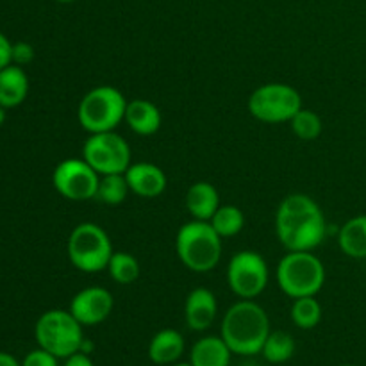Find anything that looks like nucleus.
<instances>
[{
	"label": "nucleus",
	"mask_w": 366,
	"mask_h": 366,
	"mask_svg": "<svg viewBox=\"0 0 366 366\" xmlns=\"http://www.w3.org/2000/svg\"><path fill=\"white\" fill-rule=\"evenodd\" d=\"M275 232L288 252L315 250L325 238L327 222L324 211L310 195L285 197L275 214Z\"/></svg>",
	"instance_id": "1"
},
{
	"label": "nucleus",
	"mask_w": 366,
	"mask_h": 366,
	"mask_svg": "<svg viewBox=\"0 0 366 366\" xmlns=\"http://www.w3.org/2000/svg\"><path fill=\"white\" fill-rule=\"evenodd\" d=\"M270 332L267 311L257 302L247 299L232 304L220 325V336L231 352L245 357L261 354Z\"/></svg>",
	"instance_id": "2"
},
{
	"label": "nucleus",
	"mask_w": 366,
	"mask_h": 366,
	"mask_svg": "<svg viewBox=\"0 0 366 366\" xmlns=\"http://www.w3.org/2000/svg\"><path fill=\"white\" fill-rule=\"evenodd\" d=\"M175 250L186 268L197 274H206L220 263L222 236L209 222L192 220L179 229Z\"/></svg>",
	"instance_id": "3"
},
{
	"label": "nucleus",
	"mask_w": 366,
	"mask_h": 366,
	"mask_svg": "<svg viewBox=\"0 0 366 366\" xmlns=\"http://www.w3.org/2000/svg\"><path fill=\"white\" fill-rule=\"evenodd\" d=\"M277 285L293 300L315 297L325 282V267L313 250L288 252L277 264Z\"/></svg>",
	"instance_id": "4"
},
{
	"label": "nucleus",
	"mask_w": 366,
	"mask_h": 366,
	"mask_svg": "<svg viewBox=\"0 0 366 366\" xmlns=\"http://www.w3.org/2000/svg\"><path fill=\"white\" fill-rule=\"evenodd\" d=\"M127 104L120 89L113 86H97L79 102L77 120L89 134L114 131L125 120Z\"/></svg>",
	"instance_id": "5"
},
{
	"label": "nucleus",
	"mask_w": 366,
	"mask_h": 366,
	"mask_svg": "<svg viewBox=\"0 0 366 366\" xmlns=\"http://www.w3.org/2000/svg\"><path fill=\"white\" fill-rule=\"evenodd\" d=\"M34 338L38 347L49 350L59 360H66L81 350L84 332L70 310H50L45 311L36 322Z\"/></svg>",
	"instance_id": "6"
},
{
	"label": "nucleus",
	"mask_w": 366,
	"mask_h": 366,
	"mask_svg": "<svg viewBox=\"0 0 366 366\" xmlns=\"http://www.w3.org/2000/svg\"><path fill=\"white\" fill-rule=\"evenodd\" d=\"M113 243L100 225L93 222L79 224L68 238V257L77 270L84 274H99L107 270Z\"/></svg>",
	"instance_id": "7"
},
{
	"label": "nucleus",
	"mask_w": 366,
	"mask_h": 366,
	"mask_svg": "<svg viewBox=\"0 0 366 366\" xmlns=\"http://www.w3.org/2000/svg\"><path fill=\"white\" fill-rule=\"evenodd\" d=\"M302 109V97L293 86L285 82H268L259 86L249 99V111L264 124L290 122Z\"/></svg>",
	"instance_id": "8"
},
{
	"label": "nucleus",
	"mask_w": 366,
	"mask_h": 366,
	"mask_svg": "<svg viewBox=\"0 0 366 366\" xmlns=\"http://www.w3.org/2000/svg\"><path fill=\"white\" fill-rule=\"evenodd\" d=\"M82 159L102 177V175L125 174L131 167V147L118 132H97L82 147Z\"/></svg>",
	"instance_id": "9"
},
{
	"label": "nucleus",
	"mask_w": 366,
	"mask_h": 366,
	"mask_svg": "<svg viewBox=\"0 0 366 366\" xmlns=\"http://www.w3.org/2000/svg\"><path fill=\"white\" fill-rule=\"evenodd\" d=\"M227 282L239 299L254 300L268 285V264L259 252L242 250L231 257L227 267Z\"/></svg>",
	"instance_id": "10"
},
{
	"label": "nucleus",
	"mask_w": 366,
	"mask_h": 366,
	"mask_svg": "<svg viewBox=\"0 0 366 366\" xmlns=\"http://www.w3.org/2000/svg\"><path fill=\"white\" fill-rule=\"evenodd\" d=\"M100 175L84 159H64L52 174V184L61 197L84 202L97 197Z\"/></svg>",
	"instance_id": "11"
},
{
	"label": "nucleus",
	"mask_w": 366,
	"mask_h": 366,
	"mask_svg": "<svg viewBox=\"0 0 366 366\" xmlns=\"http://www.w3.org/2000/svg\"><path fill=\"white\" fill-rule=\"evenodd\" d=\"M114 299L109 290L100 286H89L81 290L70 302V313L79 320L82 327L99 325L113 313Z\"/></svg>",
	"instance_id": "12"
},
{
	"label": "nucleus",
	"mask_w": 366,
	"mask_h": 366,
	"mask_svg": "<svg viewBox=\"0 0 366 366\" xmlns=\"http://www.w3.org/2000/svg\"><path fill=\"white\" fill-rule=\"evenodd\" d=\"M218 313L217 297L207 288H195L189 292L184 302L186 324L192 331H207Z\"/></svg>",
	"instance_id": "13"
},
{
	"label": "nucleus",
	"mask_w": 366,
	"mask_h": 366,
	"mask_svg": "<svg viewBox=\"0 0 366 366\" xmlns=\"http://www.w3.org/2000/svg\"><path fill=\"white\" fill-rule=\"evenodd\" d=\"M129 189L143 199H156L167 189V175L154 163H134L125 172Z\"/></svg>",
	"instance_id": "14"
},
{
	"label": "nucleus",
	"mask_w": 366,
	"mask_h": 366,
	"mask_svg": "<svg viewBox=\"0 0 366 366\" xmlns=\"http://www.w3.org/2000/svg\"><path fill=\"white\" fill-rule=\"evenodd\" d=\"M124 122H127L129 129L138 136H152L159 131L163 117H161L159 107L154 102L134 99L127 104Z\"/></svg>",
	"instance_id": "15"
},
{
	"label": "nucleus",
	"mask_w": 366,
	"mask_h": 366,
	"mask_svg": "<svg viewBox=\"0 0 366 366\" xmlns=\"http://www.w3.org/2000/svg\"><path fill=\"white\" fill-rule=\"evenodd\" d=\"M218 207H220V197L211 182L199 181L189 186L186 193V209L189 211L193 220L209 222Z\"/></svg>",
	"instance_id": "16"
},
{
	"label": "nucleus",
	"mask_w": 366,
	"mask_h": 366,
	"mask_svg": "<svg viewBox=\"0 0 366 366\" xmlns=\"http://www.w3.org/2000/svg\"><path fill=\"white\" fill-rule=\"evenodd\" d=\"M186 349L184 336L175 329L156 332L149 343V360L156 365H174L182 357Z\"/></svg>",
	"instance_id": "17"
},
{
	"label": "nucleus",
	"mask_w": 366,
	"mask_h": 366,
	"mask_svg": "<svg viewBox=\"0 0 366 366\" xmlns=\"http://www.w3.org/2000/svg\"><path fill=\"white\" fill-rule=\"evenodd\" d=\"M29 95V77L25 70L18 64L0 70V106L6 109L16 107L27 99Z\"/></svg>",
	"instance_id": "18"
},
{
	"label": "nucleus",
	"mask_w": 366,
	"mask_h": 366,
	"mask_svg": "<svg viewBox=\"0 0 366 366\" xmlns=\"http://www.w3.org/2000/svg\"><path fill=\"white\" fill-rule=\"evenodd\" d=\"M231 356V349L222 336H204L192 347L189 363L193 366H229Z\"/></svg>",
	"instance_id": "19"
},
{
	"label": "nucleus",
	"mask_w": 366,
	"mask_h": 366,
	"mask_svg": "<svg viewBox=\"0 0 366 366\" xmlns=\"http://www.w3.org/2000/svg\"><path fill=\"white\" fill-rule=\"evenodd\" d=\"M338 245L343 254L354 259H366V214L350 218L338 234Z\"/></svg>",
	"instance_id": "20"
},
{
	"label": "nucleus",
	"mask_w": 366,
	"mask_h": 366,
	"mask_svg": "<svg viewBox=\"0 0 366 366\" xmlns=\"http://www.w3.org/2000/svg\"><path fill=\"white\" fill-rule=\"evenodd\" d=\"M295 340H293V336L290 332L274 331L268 335L261 354H263V357L268 363L281 365L292 360L293 354H295Z\"/></svg>",
	"instance_id": "21"
},
{
	"label": "nucleus",
	"mask_w": 366,
	"mask_h": 366,
	"mask_svg": "<svg viewBox=\"0 0 366 366\" xmlns=\"http://www.w3.org/2000/svg\"><path fill=\"white\" fill-rule=\"evenodd\" d=\"M107 272H109L111 279L118 285H132L142 275V267L132 254L118 250L111 256L109 263H107Z\"/></svg>",
	"instance_id": "22"
},
{
	"label": "nucleus",
	"mask_w": 366,
	"mask_h": 366,
	"mask_svg": "<svg viewBox=\"0 0 366 366\" xmlns=\"http://www.w3.org/2000/svg\"><path fill=\"white\" fill-rule=\"evenodd\" d=\"M209 224L222 236V239L232 238L238 232H242L243 225H245V217L238 206H220L209 220Z\"/></svg>",
	"instance_id": "23"
},
{
	"label": "nucleus",
	"mask_w": 366,
	"mask_h": 366,
	"mask_svg": "<svg viewBox=\"0 0 366 366\" xmlns=\"http://www.w3.org/2000/svg\"><path fill=\"white\" fill-rule=\"evenodd\" d=\"M129 184L125 174H113V175H102L99 182V192H97L95 199L100 202L107 204V206H118L124 202L129 195Z\"/></svg>",
	"instance_id": "24"
},
{
	"label": "nucleus",
	"mask_w": 366,
	"mask_h": 366,
	"mask_svg": "<svg viewBox=\"0 0 366 366\" xmlns=\"http://www.w3.org/2000/svg\"><path fill=\"white\" fill-rule=\"evenodd\" d=\"M292 320L299 329H315L322 320V306L315 297H300L293 300Z\"/></svg>",
	"instance_id": "25"
},
{
	"label": "nucleus",
	"mask_w": 366,
	"mask_h": 366,
	"mask_svg": "<svg viewBox=\"0 0 366 366\" xmlns=\"http://www.w3.org/2000/svg\"><path fill=\"white\" fill-rule=\"evenodd\" d=\"M292 124V131L297 138L304 139V142H313L322 134V120L315 111L311 109H300L295 117L290 120Z\"/></svg>",
	"instance_id": "26"
},
{
	"label": "nucleus",
	"mask_w": 366,
	"mask_h": 366,
	"mask_svg": "<svg viewBox=\"0 0 366 366\" xmlns=\"http://www.w3.org/2000/svg\"><path fill=\"white\" fill-rule=\"evenodd\" d=\"M21 366H59V357H56L49 350L38 347V349L31 350L21 360Z\"/></svg>",
	"instance_id": "27"
},
{
	"label": "nucleus",
	"mask_w": 366,
	"mask_h": 366,
	"mask_svg": "<svg viewBox=\"0 0 366 366\" xmlns=\"http://www.w3.org/2000/svg\"><path fill=\"white\" fill-rule=\"evenodd\" d=\"M34 59V46L27 41L13 43V64L24 66Z\"/></svg>",
	"instance_id": "28"
},
{
	"label": "nucleus",
	"mask_w": 366,
	"mask_h": 366,
	"mask_svg": "<svg viewBox=\"0 0 366 366\" xmlns=\"http://www.w3.org/2000/svg\"><path fill=\"white\" fill-rule=\"evenodd\" d=\"M13 64V43L6 34L0 32V70Z\"/></svg>",
	"instance_id": "29"
},
{
	"label": "nucleus",
	"mask_w": 366,
	"mask_h": 366,
	"mask_svg": "<svg viewBox=\"0 0 366 366\" xmlns=\"http://www.w3.org/2000/svg\"><path fill=\"white\" fill-rule=\"evenodd\" d=\"M63 366H95V365H93L92 357H89L88 354L81 352V350H79V352L71 354L70 357H66Z\"/></svg>",
	"instance_id": "30"
},
{
	"label": "nucleus",
	"mask_w": 366,
	"mask_h": 366,
	"mask_svg": "<svg viewBox=\"0 0 366 366\" xmlns=\"http://www.w3.org/2000/svg\"><path fill=\"white\" fill-rule=\"evenodd\" d=\"M0 366H21V363L11 354L0 352Z\"/></svg>",
	"instance_id": "31"
},
{
	"label": "nucleus",
	"mask_w": 366,
	"mask_h": 366,
	"mask_svg": "<svg viewBox=\"0 0 366 366\" xmlns=\"http://www.w3.org/2000/svg\"><path fill=\"white\" fill-rule=\"evenodd\" d=\"M6 107L0 106V127H2L4 124H6V118H7V113H6Z\"/></svg>",
	"instance_id": "32"
},
{
	"label": "nucleus",
	"mask_w": 366,
	"mask_h": 366,
	"mask_svg": "<svg viewBox=\"0 0 366 366\" xmlns=\"http://www.w3.org/2000/svg\"><path fill=\"white\" fill-rule=\"evenodd\" d=\"M170 366H193L192 363H179V361H177V363H174V365H170Z\"/></svg>",
	"instance_id": "33"
},
{
	"label": "nucleus",
	"mask_w": 366,
	"mask_h": 366,
	"mask_svg": "<svg viewBox=\"0 0 366 366\" xmlns=\"http://www.w3.org/2000/svg\"><path fill=\"white\" fill-rule=\"evenodd\" d=\"M56 2H61V4H70V2H75V0H56Z\"/></svg>",
	"instance_id": "34"
},
{
	"label": "nucleus",
	"mask_w": 366,
	"mask_h": 366,
	"mask_svg": "<svg viewBox=\"0 0 366 366\" xmlns=\"http://www.w3.org/2000/svg\"><path fill=\"white\" fill-rule=\"evenodd\" d=\"M340 366H356V365H340Z\"/></svg>",
	"instance_id": "35"
}]
</instances>
